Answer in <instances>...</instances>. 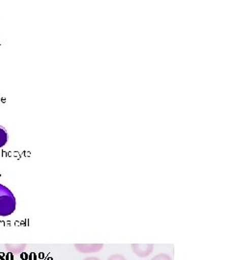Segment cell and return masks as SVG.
<instances>
[{
	"label": "cell",
	"mask_w": 231,
	"mask_h": 260,
	"mask_svg": "<svg viewBox=\"0 0 231 260\" xmlns=\"http://www.w3.org/2000/svg\"><path fill=\"white\" fill-rule=\"evenodd\" d=\"M17 207L16 197L8 187L0 184V216L7 217L15 212Z\"/></svg>",
	"instance_id": "1"
},
{
	"label": "cell",
	"mask_w": 231,
	"mask_h": 260,
	"mask_svg": "<svg viewBox=\"0 0 231 260\" xmlns=\"http://www.w3.org/2000/svg\"><path fill=\"white\" fill-rule=\"evenodd\" d=\"M131 249L139 257H148L153 252L154 246L152 244H132Z\"/></svg>",
	"instance_id": "2"
},
{
	"label": "cell",
	"mask_w": 231,
	"mask_h": 260,
	"mask_svg": "<svg viewBox=\"0 0 231 260\" xmlns=\"http://www.w3.org/2000/svg\"><path fill=\"white\" fill-rule=\"evenodd\" d=\"M103 246V244H75L74 248L81 253H92L102 250Z\"/></svg>",
	"instance_id": "3"
},
{
	"label": "cell",
	"mask_w": 231,
	"mask_h": 260,
	"mask_svg": "<svg viewBox=\"0 0 231 260\" xmlns=\"http://www.w3.org/2000/svg\"><path fill=\"white\" fill-rule=\"evenodd\" d=\"M9 140V135L7 130L5 129V127H3L2 125H0V148L4 147Z\"/></svg>",
	"instance_id": "4"
},
{
	"label": "cell",
	"mask_w": 231,
	"mask_h": 260,
	"mask_svg": "<svg viewBox=\"0 0 231 260\" xmlns=\"http://www.w3.org/2000/svg\"><path fill=\"white\" fill-rule=\"evenodd\" d=\"M151 260H173V258L167 253H159L157 255H155L154 257H152Z\"/></svg>",
	"instance_id": "5"
},
{
	"label": "cell",
	"mask_w": 231,
	"mask_h": 260,
	"mask_svg": "<svg viewBox=\"0 0 231 260\" xmlns=\"http://www.w3.org/2000/svg\"><path fill=\"white\" fill-rule=\"evenodd\" d=\"M107 260H127L122 254L120 253H116V254H112L111 256H109Z\"/></svg>",
	"instance_id": "6"
},
{
	"label": "cell",
	"mask_w": 231,
	"mask_h": 260,
	"mask_svg": "<svg viewBox=\"0 0 231 260\" xmlns=\"http://www.w3.org/2000/svg\"><path fill=\"white\" fill-rule=\"evenodd\" d=\"M83 260H101L98 257H95V256H90V257H86Z\"/></svg>",
	"instance_id": "7"
}]
</instances>
